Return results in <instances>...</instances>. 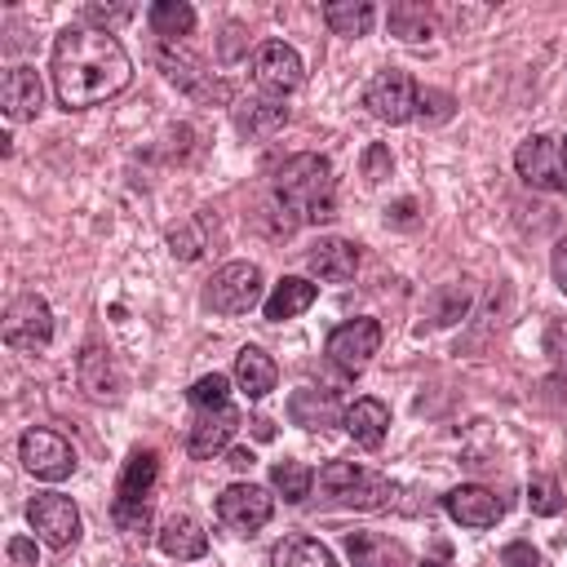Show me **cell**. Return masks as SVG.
<instances>
[{"mask_svg":"<svg viewBox=\"0 0 567 567\" xmlns=\"http://www.w3.org/2000/svg\"><path fill=\"white\" fill-rule=\"evenodd\" d=\"M49 80L66 111H89L128 89L133 62L115 35L93 31V27H66L53 40Z\"/></svg>","mask_w":567,"mask_h":567,"instance_id":"1","label":"cell"},{"mask_svg":"<svg viewBox=\"0 0 567 567\" xmlns=\"http://www.w3.org/2000/svg\"><path fill=\"white\" fill-rule=\"evenodd\" d=\"M275 204L284 213H292V221H332L337 217V182H332V164L315 151H301V155H288L275 177Z\"/></svg>","mask_w":567,"mask_h":567,"instance_id":"2","label":"cell"},{"mask_svg":"<svg viewBox=\"0 0 567 567\" xmlns=\"http://www.w3.org/2000/svg\"><path fill=\"white\" fill-rule=\"evenodd\" d=\"M315 483H319V501L341 505V509H390L399 501V483H390L385 474L354 465V461L319 465Z\"/></svg>","mask_w":567,"mask_h":567,"instance_id":"3","label":"cell"},{"mask_svg":"<svg viewBox=\"0 0 567 567\" xmlns=\"http://www.w3.org/2000/svg\"><path fill=\"white\" fill-rule=\"evenodd\" d=\"M155 483H159V456L151 447H137L124 470H120V483H115V501H111V518L120 532L128 536H142L151 527V496H155Z\"/></svg>","mask_w":567,"mask_h":567,"instance_id":"4","label":"cell"},{"mask_svg":"<svg viewBox=\"0 0 567 567\" xmlns=\"http://www.w3.org/2000/svg\"><path fill=\"white\" fill-rule=\"evenodd\" d=\"M261 301V270L252 261H226L204 284V306L213 315H248Z\"/></svg>","mask_w":567,"mask_h":567,"instance_id":"5","label":"cell"},{"mask_svg":"<svg viewBox=\"0 0 567 567\" xmlns=\"http://www.w3.org/2000/svg\"><path fill=\"white\" fill-rule=\"evenodd\" d=\"M4 346L18 354H40L53 341V310L40 292H18L4 310Z\"/></svg>","mask_w":567,"mask_h":567,"instance_id":"6","label":"cell"},{"mask_svg":"<svg viewBox=\"0 0 567 567\" xmlns=\"http://www.w3.org/2000/svg\"><path fill=\"white\" fill-rule=\"evenodd\" d=\"M18 461L27 474H35L40 483H62L75 474V447L58 434V430H44V425H31L22 439H18Z\"/></svg>","mask_w":567,"mask_h":567,"instance_id":"7","label":"cell"},{"mask_svg":"<svg viewBox=\"0 0 567 567\" xmlns=\"http://www.w3.org/2000/svg\"><path fill=\"white\" fill-rule=\"evenodd\" d=\"M416 93H421V89L412 84L408 71L381 66V71L363 84V106H368V115L381 120V124H408V120L416 115Z\"/></svg>","mask_w":567,"mask_h":567,"instance_id":"8","label":"cell"},{"mask_svg":"<svg viewBox=\"0 0 567 567\" xmlns=\"http://www.w3.org/2000/svg\"><path fill=\"white\" fill-rule=\"evenodd\" d=\"M328 363L332 368H341L346 377H359L368 363H372V354L381 350V323L372 319V315H359V319H346V323H337L332 332H328Z\"/></svg>","mask_w":567,"mask_h":567,"instance_id":"9","label":"cell"},{"mask_svg":"<svg viewBox=\"0 0 567 567\" xmlns=\"http://www.w3.org/2000/svg\"><path fill=\"white\" fill-rule=\"evenodd\" d=\"M155 58H159L164 75H168L182 93H190L195 102H230V84H226V80H213V71H208L195 53H186L182 40H164Z\"/></svg>","mask_w":567,"mask_h":567,"instance_id":"10","label":"cell"},{"mask_svg":"<svg viewBox=\"0 0 567 567\" xmlns=\"http://www.w3.org/2000/svg\"><path fill=\"white\" fill-rule=\"evenodd\" d=\"M27 523L49 549H71L80 540V509L62 492H35L27 505Z\"/></svg>","mask_w":567,"mask_h":567,"instance_id":"11","label":"cell"},{"mask_svg":"<svg viewBox=\"0 0 567 567\" xmlns=\"http://www.w3.org/2000/svg\"><path fill=\"white\" fill-rule=\"evenodd\" d=\"M252 80H257V89L266 93V97H288L292 89H301V80H306V66H301V53L292 49V44H284V40H266V44H257V53H252Z\"/></svg>","mask_w":567,"mask_h":567,"instance_id":"12","label":"cell"},{"mask_svg":"<svg viewBox=\"0 0 567 567\" xmlns=\"http://www.w3.org/2000/svg\"><path fill=\"white\" fill-rule=\"evenodd\" d=\"M514 168H518V177H523L527 186H536V190H549V195H563V190H567L563 151H558V142L545 137V133H532V137L518 142Z\"/></svg>","mask_w":567,"mask_h":567,"instance_id":"13","label":"cell"},{"mask_svg":"<svg viewBox=\"0 0 567 567\" xmlns=\"http://www.w3.org/2000/svg\"><path fill=\"white\" fill-rule=\"evenodd\" d=\"M270 514H275V496H270L266 487H257V483H230V487L217 496V518H221L230 532H239V536L261 532V527L270 523Z\"/></svg>","mask_w":567,"mask_h":567,"instance_id":"14","label":"cell"},{"mask_svg":"<svg viewBox=\"0 0 567 567\" xmlns=\"http://www.w3.org/2000/svg\"><path fill=\"white\" fill-rule=\"evenodd\" d=\"M239 430V408L235 403H221V408H195L190 425H186V452L195 461H213L217 452L230 447Z\"/></svg>","mask_w":567,"mask_h":567,"instance_id":"15","label":"cell"},{"mask_svg":"<svg viewBox=\"0 0 567 567\" xmlns=\"http://www.w3.org/2000/svg\"><path fill=\"white\" fill-rule=\"evenodd\" d=\"M443 509H447L452 523H461V527H470V532H487V527H496L501 514H505V505L496 501V492H487V487H478V483L452 487V492L443 496Z\"/></svg>","mask_w":567,"mask_h":567,"instance_id":"16","label":"cell"},{"mask_svg":"<svg viewBox=\"0 0 567 567\" xmlns=\"http://www.w3.org/2000/svg\"><path fill=\"white\" fill-rule=\"evenodd\" d=\"M44 106V80L35 66H9L0 75V111L4 120L22 124V120H35Z\"/></svg>","mask_w":567,"mask_h":567,"instance_id":"17","label":"cell"},{"mask_svg":"<svg viewBox=\"0 0 567 567\" xmlns=\"http://www.w3.org/2000/svg\"><path fill=\"white\" fill-rule=\"evenodd\" d=\"M341 549H346L350 567H412L408 545L385 532H346Z\"/></svg>","mask_w":567,"mask_h":567,"instance_id":"18","label":"cell"},{"mask_svg":"<svg viewBox=\"0 0 567 567\" xmlns=\"http://www.w3.org/2000/svg\"><path fill=\"white\" fill-rule=\"evenodd\" d=\"M306 266H310V275L315 279H323V284H350L354 279V270H359V244H350V239H319L310 252H306Z\"/></svg>","mask_w":567,"mask_h":567,"instance_id":"19","label":"cell"},{"mask_svg":"<svg viewBox=\"0 0 567 567\" xmlns=\"http://www.w3.org/2000/svg\"><path fill=\"white\" fill-rule=\"evenodd\" d=\"M155 540H159V549H164L168 558H177V563H195V558L208 554V532H204V523L190 518V514H168V518L159 523Z\"/></svg>","mask_w":567,"mask_h":567,"instance_id":"20","label":"cell"},{"mask_svg":"<svg viewBox=\"0 0 567 567\" xmlns=\"http://www.w3.org/2000/svg\"><path fill=\"white\" fill-rule=\"evenodd\" d=\"M341 425H346V434L359 443V447H368V452H377L381 443H385V434H390V408L381 403V399H354L346 412H341Z\"/></svg>","mask_w":567,"mask_h":567,"instance_id":"21","label":"cell"},{"mask_svg":"<svg viewBox=\"0 0 567 567\" xmlns=\"http://www.w3.org/2000/svg\"><path fill=\"white\" fill-rule=\"evenodd\" d=\"M315 297H319V284H310V279H301V275H284V279L270 288V297L261 301V315H266L270 323H284V319L306 315V310L315 306Z\"/></svg>","mask_w":567,"mask_h":567,"instance_id":"22","label":"cell"},{"mask_svg":"<svg viewBox=\"0 0 567 567\" xmlns=\"http://www.w3.org/2000/svg\"><path fill=\"white\" fill-rule=\"evenodd\" d=\"M75 372H80V385L93 399H120V390H124V377H120L111 350H102V346H84L80 359H75Z\"/></svg>","mask_w":567,"mask_h":567,"instance_id":"23","label":"cell"},{"mask_svg":"<svg viewBox=\"0 0 567 567\" xmlns=\"http://www.w3.org/2000/svg\"><path fill=\"white\" fill-rule=\"evenodd\" d=\"M235 385H239L248 399H266V394L279 385L275 359H270L261 346H244V350L235 354Z\"/></svg>","mask_w":567,"mask_h":567,"instance_id":"24","label":"cell"},{"mask_svg":"<svg viewBox=\"0 0 567 567\" xmlns=\"http://www.w3.org/2000/svg\"><path fill=\"white\" fill-rule=\"evenodd\" d=\"M288 124V106L279 97H248L235 106V128L244 137H275Z\"/></svg>","mask_w":567,"mask_h":567,"instance_id":"25","label":"cell"},{"mask_svg":"<svg viewBox=\"0 0 567 567\" xmlns=\"http://www.w3.org/2000/svg\"><path fill=\"white\" fill-rule=\"evenodd\" d=\"M288 416H292L301 430H328V425H337L341 408H337V399H332L328 390H310V385H301V390L288 399Z\"/></svg>","mask_w":567,"mask_h":567,"instance_id":"26","label":"cell"},{"mask_svg":"<svg viewBox=\"0 0 567 567\" xmlns=\"http://www.w3.org/2000/svg\"><path fill=\"white\" fill-rule=\"evenodd\" d=\"M270 567H337V558L315 536H284L270 545Z\"/></svg>","mask_w":567,"mask_h":567,"instance_id":"27","label":"cell"},{"mask_svg":"<svg viewBox=\"0 0 567 567\" xmlns=\"http://www.w3.org/2000/svg\"><path fill=\"white\" fill-rule=\"evenodd\" d=\"M385 27H390V35H399L408 44H421V40L434 35V13L416 0H394L390 13H385Z\"/></svg>","mask_w":567,"mask_h":567,"instance_id":"28","label":"cell"},{"mask_svg":"<svg viewBox=\"0 0 567 567\" xmlns=\"http://www.w3.org/2000/svg\"><path fill=\"white\" fill-rule=\"evenodd\" d=\"M146 22H151V31L159 40H182V35L195 31V9L186 0H155L146 9Z\"/></svg>","mask_w":567,"mask_h":567,"instance_id":"29","label":"cell"},{"mask_svg":"<svg viewBox=\"0 0 567 567\" xmlns=\"http://www.w3.org/2000/svg\"><path fill=\"white\" fill-rule=\"evenodd\" d=\"M372 18H377V9L368 0H332V4H323V22L332 27V35H368Z\"/></svg>","mask_w":567,"mask_h":567,"instance_id":"30","label":"cell"},{"mask_svg":"<svg viewBox=\"0 0 567 567\" xmlns=\"http://www.w3.org/2000/svg\"><path fill=\"white\" fill-rule=\"evenodd\" d=\"M270 487H275L288 505H301V501L310 496V487H315V470L301 465V461H275V465H270Z\"/></svg>","mask_w":567,"mask_h":567,"instance_id":"31","label":"cell"},{"mask_svg":"<svg viewBox=\"0 0 567 567\" xmlns=\"http://www.w3.org/2000/svg\"><path fill=\"white\" fill-rule=\"evenodd\" d=\"M133 13H137L133 4H97V0H89V4H84V27L115 35V27H124Z\"/></svg>","mask_w":567,"mask_h":567,"instance_id":"32","label":"cell"},{"mask_svg":"<svg viewBox=\"0 0 567 567\" xmlns=\"http://www.w3.org/2000/svg\"><path fill=\"white\" fill-rule=\"evenodd\" d=\"M465 306H470V288L465 284H447L443 292H434L430 315H434V323H456L465 315Z\"/></svg>","mask_w":567,"mask_h":567,"instance_id":"33","label":"cell"},{"mask_svg":"<svg viewBox=\"0 0 567 567\" xmlns=\"http://www.w3.org/2000/svg\"><path fill=\"white\" fill-rule=\"evenodd\" d=\"M186 399H190V408H221V403H230V381L221 372H208L186 390Z\"/></svg>","mask_w":567,"mask_h":567,"instance_id":"34","label":"cell"},{"mask_svg":"<svg viewBox=\"0 0 567 567\" xmlns=\"http://www.w3.org/2000/svg\"><path fill=\"white\" fill-rule=\"evenodd\" d=\"M527 509L540 514V518H554V514L563 509V487H558L554 478H545V474L532 478V483H527Z\"/></svg>","mask_w":567,"mask_h":567,"instance_id":"35","label":"cell"},{"mask_svg":"<svg viewBox=\"0 0 567 567\" xmlns=\"http://www.w3.org/2000/svg\"><path fill=\"white\" fill-rule=\"evenodd\" d=\"M452 111H456L452 93H443V89H421V93H416V115H421L425 124H447Z\"/></svg>","mask_w":567,"mask_h":567,"instance_id":"36","label":"cell"},{"mask_svg":"<svg viewBox=\"0 0 567 567\" xmlns=\"http://www.w3.org/2000/svg\"><path fill=\"white\" fill-rule=\"evenodd\" d=\"M168 248H173V257L195 261V257L204 252V230H199V221H182V226H173V230H168Z\"/></svg>","mask_w":567,"mask_h":567,"instance_id":"37","label":"cell"},{"mask_svg":"<svg viewBox=\"0 0 567 567\" xmlns=\"http://www.w3.org/2000/svg\"><path fill=\"white\" fill-rule=\"evenodd\" d=\"M390 168H394V159H390V146L372 142V146L363 151V177L377 186V182H385V177H390Z\"/></svg>","mask_w":567,"mask_h":567,"instance_id":"38","label":"cell"},{"mask_svg":"<svg viewBox=\"0 0 567 567\" xmlns=\"http://www.w3.org/2000/svg\"><path fill=\"white\" fill-rule=\"evenodd\" d=\"M545 354L554 359V368L567 372V319H554V323L545 328Z\"/></svg>","mask_w":567,"mask_h":567,"instance_id":"39","label":"cell"},{"mask_svg":"<svg viewBox=\"0 0 567 567\" xmlns=\"http://www.w3.org/2000/svg\"><path fill=\"white\" fill-rule=\"evenodd\" d=\"M501 567H540V554L527 545V540H509L501 549Z\"/></svg>","mask_w":567,"mask_h":567,"instance_id":"40","label":"cell"},{"mask_svg":"<svg viewBox=\"0 0 567 567\" xmlns=\"http://www.w3.org/2000/svg\"><path fill=\"white\" fill-rule=\"evenodd\" d=\"M9 558H13V567H40L31 536H13V540H9Z\"/></svg>","mask_w":567,"mask_h":567,"instance_id":"41","label":"cell"},{"mask_svg":"<svg viewBox=\"0 0 567 567\" xmlns=\"http://www.w3.org/2000/svg\"><path fill=\"white\" fill-rule=\"evenodd\" d=\"M549 270H554V284L567 292V235L554 244V252H549Z\"/></svg>","mask_w":567,"mask_h":567,"instance_id":"42","label":"cell"},{"mask_svg":"<svg viewBox=\"0 0 567 567\" xmlns=\"http://www.w3.org/2000/svg\"><path fill=\"white\" fill-rule=\"evenodd\" d=\"M235 35H244V27H239V22H230V27H226V40H221V58H226V62H235V58H239V40H235Z\"/></svg>","mask_w":567,"mask_h":567,"instance_id":"43","label":"cell"},{"mask_svg":"<svg viewBox=\"0 0 567 567\" xmlns=\"http://www.w3.org/2000/svg\"><path fill=\"white\" fill-rule=\"evenodd\" d=\"M230 465H235V470H252V452H248V447H235V452H230Z\"/></svg>","mask_w":567,"mask_h":567,"instance_id":"44","label":"cell"},{"mask_svg":"<svg viewBox=\"0 0 567 567\" xmlns=\"http://www.w3.org/2000/svg\"><path fill=\"white\" fill-rule=\"evenodd\" d=\"M421 567H447V563H430V558H425V563H421Z\"/></svg>","mask_w":567,"mask_h":567,"instance_id":"45","label":"cell"},{"mask_svg":"<svg viewBox=\"0 0 567 567\" xmlns=\"http://www.w3.org/2000/svg\"><path fill=\"white\" fill-rule=\"evenodd\" d=\"M558 151H563V168H567V142H563V146H558Z\"/></svg>","mask_w":567,"mask_h":567,"instance_id":"46","label":"cell"}]
</instances>
